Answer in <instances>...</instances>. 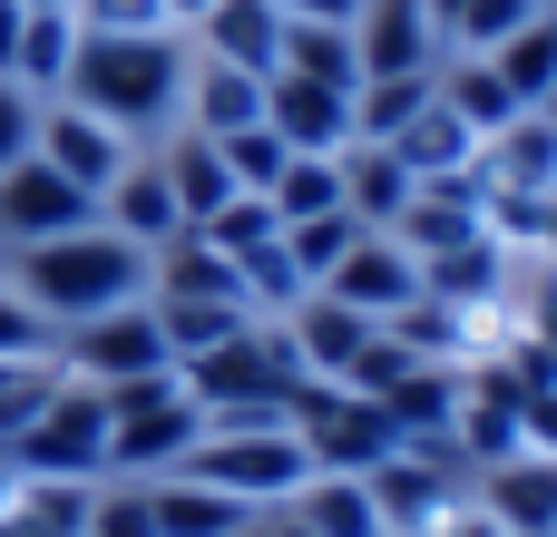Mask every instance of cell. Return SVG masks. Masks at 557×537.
Masks as SVG:
<instances>
[{
  "instance_id": "obj_25",
  "label": "cell",
  "mask_w": 557,
  "mask_h": 537,
  "mask_svg": "<svg viewBox=\"0 0 557 537\" xmlns=\"http://www.w3.org/2000/svg\"><path fill=\"white\" fill-rule=\"evenodd\" d=\"M69 59H78V20H69V10H29V20H20V49H10V78H20L29 98H59Z\"/></svg>"
},
{
  "instance_id": "obj_39",
  "label": "cell",
  "mask_w": 557,
  "mask_h": 537,
  "mask_svg": "<svg viewBox=\"0 0 557 537\" xmlns=\"http://www.w3.org/2000/svg\"><path fill=\"white\" fill-rule=\"evenodd\" d=\"M284 20H323V29H352L362 0H284Z\"/></svg>"
},
{
  "instance_id": "obj_35",
  "label": "cell",
  "mask_w": 557,
  "mask_h": 537,
  "mask_svg": "<svg viewBox=\"0 0 557 537\" xmlns=\"http://www.w3.org/2000/svg\"><path fill=\"white\" fill-rule=\"evenodd\" d=\"M49 352H59V333H49V323L10 294V274H0V362H49Z\"/></svg>"
},
{
  "instance_id": "obj_14",
  "label": "cell",
  "mask_w": 557,
  "mask_h": 537,
  "mask_svg": "<svg viewBox=\"0 0 557 537\" xmlns=\"http://www.w3.org/2000/svg\"><path fill=\"white\" fill-rule=\"evenodd\" d=\"M313 294L352 303L362 323H392V313L421 294V264H411V245H401V235H362V245H352V254H343V264H333Z\"/></svg>"
},
{
  "instance_id": "obj_16",
  "label": "cell",
  "mask_w": 557,
  "mask_h": 537,
  "mask_svg": "<svg viewBox=\"0 0 557 537\" xmlns=\"http://www.w3.org/2000/svg\"><path fill=\"white\" fill-rule=\"evenodd\" d=\"M284 323V342H294V362H304V382H343L352 362H362V342L382 333V323H362L352 303H333V294H304L294 313H274Z\"/></svg>"
},
{
  "instance_id": "obj_43",
  "label": "cell",
  "mask_w": 557,
  "mask_h": 537,
  "mask_svg": "<svg viewBox=\"0 0 557 537\" xmlns=\"http://www.w3.org/2000/svg\"><path fill=\"white\" fill-rule=\"evenodd\" d=\"M10 499H20V470H10V450H0V519H10Z\"/></svg>"
},
{
  "instance_id": "obj_19",
  "label": "cell",
  "mask_w": 557,
  "mask_h": 537,
  "mask_svg": "<svg viewBox=\"0 0 557 537\" xmlns=\"http://www.w3.org/2000/svg\"><path fill=\"white\" fill-rule=\"evenodd\" d=\"M264 117V78L255 68H225V59H186V98H176V127L196 137H235Z\"/></svg>"
},
{
  "instance_id": "obj_44",
  "label": "cell",
  "mask_w": 557,
  "mask_h": 537,
  "mask_svg": "<svg viewBox=\"0 0 557 537\" xmlns=\"http://www.w3.org/2000/svg\"><path fill=\"white\" fill-rule=\"evenodd\" d=\"M235 537H274V528H264V519H245V528H235Z\"/></svg>"
},
{
  "instance_id": "obj_7",
  "label": "cell",
  "mask_w": 557,
  "mask_h": 537,
  "mask_svg": "<svg viewBox=\"0 0 557 537\" xmlns=\"http://www.w3.org/2000/svg\"><path fill=\"white\" fill-rule=\"evenodd\" d=\"M10 470L20 479H108V401L59 372V391L39 401V421L10 440Z\"/></svg>"
},
{
  "instance_id": "obj_40",
  "label": "cell",
  "mask_w": 557,
  "mask_h": 537,
  "mask_svg": "<svg viewBox=\"0 0 557 537\" xmlns=\"http://www.w3.org/2000/svg\"><path fill=\"white\" fill-rule=\"evenodd\" d=\"M20 20H29V10H20V0H0V78H10V49H20Z\"/></svg>"
},
{
  "instance_id": "obj_1",
  "label": "cell",
  "mask_w": 557,
  "mask_h": 537,
  "mask_svg": "<svg viewBox=\"0 0 557 537\" xmlns=\"http://www.w3.org/2000/svg\"><path fill=\"white\" fill-rule=\"evenodd\" d=\"M186 29H78V59L59 78V98H78L88 117H108L117 137H166L176 98H186Z\"/></svg>"
},
{
  "instance_id": "obj_27",
  "label": "cell",
  "mask_w": 557,
  "mask_h": 537,
  "mask_svg": "<svg viewBox=\"0 0 557 537\" xmlns=\"http://www.w3.org/2000/svg\"><path fill=\"white\" fill-rule=\"evenodd\" d=\"M490 68L509 78V98H519V108H539V98L557 88V10H539L529 29H509V39L490 49Z\"/></svg>"
},
{
  "instance_id": "obj_18",
  "label": "cell",
  "mask_w": 557,
  "mask_h": 537,
  "mask_svg": "<svg viewBox=\"0 0 557 537\" xmlns=\"http://www.w3.org/2000/svg\"><path fill=\"white\" fill-rule=\"evenodd\" d=\"M98 225L127 235V245H147V254H157L166 235H186V215H176V196H166V166H157L147 147H137V157L117 166V186L98 196Z\"/></svg>"
},
{
  "instance_id": "obj_23",
  "label": "cell",
  "mask_w": 557,
  "mask_h": 537,
  "mask_svg": "<svg viewBox=\"0 0 557 537\" xmlns=\"http://www.w3.org/2000/svg\"><path fill=\"white\" fill-rule=\"evenodd\" d=\"M147 509H157V537H235L255 509H235L225 489H206V479H186V470H166V479H147Z\"/></svg>"
},
{
  "instance_id": "obj_12",
  "label": "cell",
  "mask_w": 557,
  "mask_h": 537,
  "mask_svg": "<svg viewBox=\"0 0 557 537\" xmlns=\"http://www.w3.org/2000/svg\"><path fill=\"white\" fill-rule=\"evenodd\" d=\"M78 225H98V196H78L59 166H39V157H20V166H0V254L10 245H49V235H78Z\"/></svg>"
},
{
  "instance_id": "obj_6",
  "label": "cell",
  "mask_w": 557,
  "mask_h": 537,
  "mask_svg": "<svg viewBox=\"0 0 557 537\" xmlns=\"http://www.w3.org/2000/svg\"><path fill=\"white\" fill-rule=\"evenodd\" d=\"M294 440H304L313 479H362V470H382V460L401 450L392 421H382V401H362V391H343V382H304V391H294Z\"/></svg>"
},
{
  "instance_id": "obj_5",
  "label": "cell",
  "mask_w": 557,
  "mask_h": 537,
  "mask_svg": "<svg viewBox=\"0 0 557 537\" xmlns=\"http://www.w3.org/2000/svg\"><path fill=\"white\" fill-rule=\"evenodd\" d=\"M186 479H206V489H225L235 509H284L304 479H313V460H304V440H294V421H274V430H206L186 460H176Z\"/></svg>"
},
{
  "instance_id": "obj_30",
  "label": "cell",
  "mask_w": 557,
  "mask_h": 537,
  "mask_svg": "<svg viewBox=\"0 0 557 537\" xmlns=\"http://www.w3.org/2000/svg\"><path fill=\"white\" fill-rule=\"evenodd\" d=\"M441 98H450V108H460V117H470L480 137L519 117V98H509V78H499L490 59H441Z\"/></svg>"
},
{
  "instance_id": "obj_11",
  "label": "cell",
  "mask_w": 557,
  "mask_h": 537,
  "mask_svg": "<svg viewBox=\"0 0 557 537\" xmlns=\"http://www.w3.org/2000/svg\"><path fill=\"white\" fill-rule=\"evenodd\" d=\"M29 157H39V166H59L78 196H108V186H117V166L137 157V137H117L108 117H88L78 98H39V137H29Z\"/></svg>"
},
{
  "instance_id": "obj_38",
  "label": "cell",
  "mask_w": 557,
  "mask_h": 537,
  "mask_svg": "<svg viewBox=\"0 0 557 537\" xmlns=\"http://www.w3.org/2000/svg\"><path fill=\"white\" fill-rule=\"evenodd\" d=\"M431 537H509V528H499V519H490L480 499H460V509H450V519H441Z\"/></svg>"
},
{
  "instance_id": "obj_10",
  "label": "cell",
  "mask_w": 557,
  "mask_h": 537,
  "mask_svg": "<svg viewBox=\"0 0 557 537\" xmlns=\"http://www.w3.org/2000/svg\"><path fill=\"white\" fill-rule=\"evenodd\" d=\"M362 489H372V509H382V537H431L460 499H470V470H450V460H431V450H392L382 470H362Z\"/></svg>"
},
{
  "instance_id": "obj_29",
  "label": "cell",
  "mask_w": 557,
  "mask_h": 537,
  "mask_svg": "<svg viewBox=\"0 0 557 537\" xmlns=\"http://www.w3.org/2000/svg\"><path fill=\"white\" fill-rule=\"evenodd\" d=\"M362 235H372V225H362L352 205H333V215H304V225H284V254H294L304 294H313V284H323V274H333V264H343V254H352Z\"/></svg>"
},
{
  "instance_id": "obj_22",
  "label": "cell",
  "mask_w": 557,
  "mask_h": 537,
  "mask_svg": "<svg viewBox=\"0 0 557 537\" xmlns=\"http://www.w3.org/2000/svg\"><path fill=\"white\" fill-rule=\"evenodd\" d=\"M411 196H421V176H411L392 147H343V205H352L372 235H392Z\"/></svg>"
},
{
  "instance_id": "obj_13",
  "label": "cell",
  "mask_w": 557,
  "mask_h": 537,
  "mask_svg": "<svg viewBox=\"0 0 557 537\" xmlns=\"http://www.w3.org/2000/svg\"><path fill=\"white\" fill-rule=\"evenodd\" d=\"M264 127H274L294 157H343V147H352V88H323V78L274 68V78H264Z\"/></svg>"
},
{
  "instance_id": "obj_15",
  "label": "cell",
  "mask_w": 557,
  "mask_h": 537,
  "mask_svg": "<svg viewBox=\"0 0 557 537\" xmlns=\"http://www.w3.org/2000/svg\"><path fill=\"white\" fill-rule=\"evenodd\" d=\"M196 59H225V68H255L274 78V49H284V0H206L196 29H186Z\"/></svg>"
},
{
  "instance_id": "obj_9",
  "label": "cell",
  "mask_w": 557,
  "mask_h": 537,
  "mask_svg": "<svg viewBox=\"0 0 557 537\" xmlns=\"http://www.w3.org/2000/svg\"><path fill=\"white\" fill-rule=\"evenodd\" d=\"M470 176H480L490 205H557V117L548 108H519L509 127H490L480 157H470Z\"/></svg>"
},
{
  "instance_id": "obj_34",
  "label": "cell",
  "mask_w": 557,
  "mask_h": 537,
  "mask_svg": "<svg viewBox=\"0 0 557 537\" xmlns=\"http://www.w3.org/2000/svg\"><path fill=\"white\" fill-rule=\"evenodd\" d=\"M215 157H225V176H235V196H264V186L284 176V157H294V147H284V137H274V127L255 117V127H235V137H215Z\"/></svg>"
},
{
  "instance_id": "obj_21",
  "label": "cell",
  "mask_w": 557,
  "mask_h": 537,
  "mask_svg": "<svg viewBox=\"0 0 557 537\" xmlns=\"http://www.w3.org/2000/svg\"><path fill=\"white\" fill-rule=\"evenodd\" d=\"M157 166H166V196H176V215L186 225H206L225 196H235V176H225V157H215V137H196V127H166L157 147H147Z\"/></svg>"
},
{
  "instance_id": "obj_46",
  "label": "cell",
  "mask_w": 557,
  "mask_h": 537,
  "mask_svg": "<svg viewBox=\"0 0 557 537\" xmlns=\"http://www.w3.org/2000/svg\"><path fill=\"white\" fill-rule=\"evenodd\" d=\"M539 10H557V0H539Z\"/></svg>"
},
{
  "instance_id": "obj_2",
  "label": "cell",
  "mask_w": 557,
  "mask_h": 537,
  "mask_svg": "<svg viewBox=\"0 0 557 537\" xmlns=\"http://www.w3.org/2000/svg\"><path fill=\"white\" fill-rule=\"evenodd\" d=\"M0 274L49 333H69L88 313H117V303H147V245H127L108 225H78V235H49V245H10Z\"/></svg>"
},
{
  "instance_id": "obj_24",
  "label": "cell",
  "mask_w": 557,
  "mask_h": 537,
  "mask_svg": "<svg viewBox=\"0 0 557 537\" xmlns=\"http://www.w3.org/2000/svg\"><path fill=\"white\" fill-rule=\"evenodd\" d=\"M431 78L441 68H401V78H362L352 88V147H392L421 108H431Z\"/></svg>"
},
{
  "instance_id": "obj_36",
  "label": "cell",
  "mask_w": 557,
  "mask_h": 537,
  "mask_svg": "<svg viewBox=\"0 0 557 537\" xmlns=\"http://www.w3.org/2000/svg\"><path fill=\"white\" fill-rule=\"evenodd\" d=\"M29 137H39V98H29L20 78H0V166H20Z\"/></svg>"
},
{
  "instance_id": "obj_41",
  "label": "cell",
  "mask_w": 557,
  "mask_h": 537,
  "mask_svg": "<svg viewBox=\"0 0 557 537\" xmlns=\"http://www.w3.org/2000/svg\"><path fill=\"white\" fill-rule=\"evenodd\" d=\"M157 10H166V29H196V10H206V0H157Z\"/></svg>"
},
{
  "instance_id": "obj_17",
  "label": "cell",
  "mask_w": 557,
  "mask_h": 537,
  "mask_svg": "<svg viewBox=\"0 0 557 537\" xmlns=\"http://www.w3.org/2000/svg\"><path fill=\"white\" fill-rule=\"evenodd\" d=\"M352 59H362V78L441 68V29H431L421 0H362V20H352Z\"/></svg>"
},
{
  "instance_id": "obj_42",
  "label": "cell",
  "mask_w": 557,
  "mask_h": 537,
  "mask_svg": "<svg viewBox=\"0 0 557 537\" xmlns=\"http://www.w3.org/2000/svg\"><path fill=\"white\" fill-rule=\"evenodd\" d=\"M264 528H274V537H313L304 519H294V509H264Z\"/></svg>"
},
{
  "instance_id": "obj_28",
  "label": "cell",
  "mask_w": 557,
  "mask_h": 537,
  "mask_svg": "<svg viewBox=\"0 0 557 537\" xmlns=\"http://www.w3.org/2000/svg\"><path fill=\"white\" fill-rule=\"evenodd\" d=\"M274 68H294V78H323V88H362L352 29H323V20H284V49H274Z\"/></svg>"
},
{
  "instance_id": "obj_8",
  "label": "cell",
  "mask_w": 557,
  "mask_h": 537,
  "mask_svg": "<svg viewBox=\"0 0 557 537\" xmlns=\"http://www.w3.org/2000/svg\"><path fill=\"white\" fill-rule=\"evenodd\" d=\"M49 362H59L69 382H88V391H117V382L176 372V362H166V333H157V303H117V313H88V323H69Z\"/></svg>"
},
{
  "instance_id": "obj_20",
  "label": "cell",
  "mask_w": 557,
  "mask_h": 537,
  "mask_svg": "<svg viewBox=\"0 0 557 537\" xmlns=\"http://www.w3.org/2000/svg\"><path fill=\"white\" fill-rule=\"evenodd\" d=\"M392 157H401L421 186H441V176H470V157H480V127H470V117L441 98V78H431V108H421V117L392 137Z\"/></svg>"
},
{
  "instance_id": "obj_31",
  "label": "cell",
  "mask_w": 557,
  "mask_h": 537,
  "mask_svg": "<svg viewBox=\"0 0 557 537\" xmlns=\"http://www.w3.org/2000/svg\"><path fill=\"white\" fill-rule=\"evenodd\" d=\"M264 205H274L284 225H304V215H333V205H343V157H284V176L264 186Z\"/></svg>"
},
{
  "instance_id": "obj_4",
  "label": "cell",
  "mask_w": 557,
  "mask_h": 537,
  "mask_svg": "<svg viewBox=\"0 0 557 537\" xmlns=\"http://www.w3.org/2000/svg\"><path fill=\"white\" fill-rule=\"evenodd\" d=\"M108 401V479H166L196 440H206V411L176 372H147V382H117L98 391Z\"/></svg>"
},
{
  "instance_id": "obj_45",
  "label": "cell",
  "mask_w": 557,
  "mask_h": 537,
  "mask_svg": "<svg viewBox=\"0 0 557 537\" xmlns=\"http://www.w3.org/2000/svg\"><path fill=\"white\" fill-rule=\"evenodd\" d=\"M539 108H548V117H557V88H548V98H539Z\"/></svg>"
},
{
  "instance_id": "obj_32",
  "label": "cell",
  "mask_w": 557,
  "mask_h": 537,
  "mask_svg": "<svg viewBox=\"0 0 557 537\" xmlns=\"http://www.w3.org/2000/svg\"><path fill=\"white\" fill-rule=\"evenodd\" d=\"M245 323H255L245 303H157V333H166V362H196V352L235 342Z\"/></svg>"
},
{
  "instance_id": "obj_33",
  "label": "cell",
  "mask_w": 557,
  "mask_h": 537,
  "mask_svg": "<svg viewBox=\"0 0 557 537\" xmlns=\"http://www.w3.org/2000/svg\"><path fill=\"white\" fill-rule=\"evenodd\" d=\"M78 537H157L147 479H98V489H88V519H78Z\"/></svg>"
},
{
  "instance_id": "obj_3",
  "label": "cell",
  "mask_w": 557,
  "mask_h": 537,
  "mask_svg": "<svg viewBox=\"0 0 557 537\" xmlns=\"http://www.w3.org/2000/svg\"><path fill=\"white\" fill-rule=\"evenodd\" d=\"M176 382L196 391L206 430H274V421H294V391H304V362H294L284 323H274V313H255V323H245L235 342H215V352L176 362Z\"/></svg>"
},
{
  "instance_id": "obj_37",
  "label": "cell",
  "mask_w": 557,
  "mask_h": 537,
  "mask_svg": "<svg viewBox=\"0 0 557 537\" xmlns=\"http://www.w3.org/2000/svg\"><path fill=\"white\" fill-rule=\"evenodd\" d=\"M69 20L78 29H166L157 0H69Z\"/></svg>"
},
{
  "instance_id": "obj_26",
  "label": "cell",
  "mask_w": 557,
  "mask_h": 537,
  "mask_svg": "<svg viewBox=\"0 0 557 537\" xmlns=\"http://www.w3.org/2000/svg\"><path fill=\"white\" fill-rule=\"evenodd\" d=\"M284 509H294L313 537H382V509H372V489H362V479H304Z\"/></svg>"
}]
</instances>
